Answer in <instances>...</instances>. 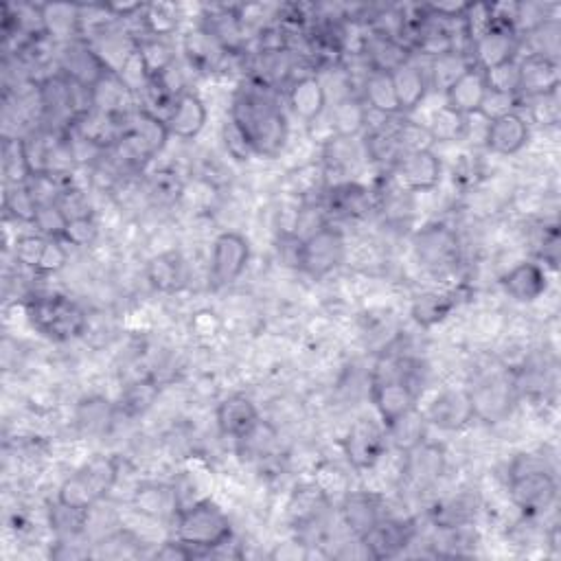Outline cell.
<instances>
[{
  "label": "cell",
  "instance_id": "1",
  "mask_svg": "<svg viewBox=\"0 0 561 561\" xmlns=\"http://www.w3.org/2000/svg\"><path fill=\"white\" fill-rule=\"evenodd\" d=\"M231 119L253 147L255 156L277 158L288 143V119L268 86L259 82L237 90L231 106Z\"/></svg>",
  "mask_w": 561,
  "mask_h": 561
},
{
  "label": "cell",
  "instance_id": "2",
  "mask_svg": "<svg viewBox=\"0 0 561 561\" xmlns=\"http://www.w3.org/2000/svg\"><path fill=\"white\" fill-rule=\"evenodd\" d=\"M176 540L187 544L196 557L213 555L231 542L233 529L226 513L211 498L196 500L187 507H180L174 518Z\"/></svg>",
  "mask_w": 561,
  "mask_h": 561
},
{
  "label": "cell",
  "instance_id": "3",
  "mask_svg": "<svg viewBox=\"0 0 561 561\" xmlns=\"http://www.w3.org/2000/svg\"><path fill=\"white\" fill-rule=\"evenodd\" d=\"M509 496L524 515H540L557 498L555 476L544 459L535 454H520L509 469Z\"/></svg>",
  "mask_w": 561,
  "mask_h": 561
},
{
  "label": "cell",
  "instance_id": "4",
  "mask_svg": "<svg viewBox=\"0 0 561 561\" xmlns=\"http://www.w3.org/2000/svg\"><path fill=\"white\" fill-rule=\"evenodd\" d=\"M27 318L42 336L55 342H68L86 331V314L64 294H38L25 303Z\"/></svg>",
  "mask_w": 561,
  "mask_h": 561
},
{
  "label": "cell",
  "instance_id": "5",
  "mask_svg": "<svg viewBox=\"0 0 561 561\" xmlns=\"http://www.w3.org/2000/svg\"><path fill=\"white\" fill-rule=\"evenodd\" d=\"M169 136L171 134L163 119L145 108H136L125 123L119 141L114 143V150H117V158L123 165L143 169L163 150Z\"/></svg>",
  "mask_w": 561,
  "mask_h": 561
},
{
  "label": "cell",
  "instance_id": "6",
  "mask_svg": "<svg viewBox=\"0 0 561 561\" xmlns=\"http://www.w3.org/2000/svg\"><path fill=\"white\" fill-rule=\"evenodd\" d=\"M345 237L340 231L329 226H320L303 239L301 246V270L309 272L312 277H325L334 272L345 261Z\"/></svg>",
  "mask_w": 561,
  "mask_h": 561
},
{
  "label": "cell",
  "instance_id": "7",
  "mask_svg": "<svg viewBox=\"0 0 561 561\" xmlns=\"http://www.w3.org/2000/svg\"><path fill=\"white\" fill-rule=\"evenodd\" d=\"M250 244L244 235L226 231L217 235L211 255V281L213 288H226L235 283L248 266Z\"/></svg>",
  "mask_w": 561,
  "mask_h": 561
},
{
  "label": "cell",
  "instance_id": "8",
  "mask_svg": "<svg viewBox=\"0 0 561 561\" xmlns=\"http://www.w3.org/2000/svg\"><path fill=\"white\" fill-rule=\"evenodd\" d=\"M342 448H345L347 461L360 472H366V469H373L382 461L386 450V434L375 421L360 419L351 426Z\"/></svg>",
  "mask_w": 561,
  "mask_h": 561
},
{
  "label": "cell",
  "instance_id": "9",
  "mask_svg": "<svg viewBox=\"0 0 561 561\" xmlns=\"http://www.w3.org/2000/svg\"><path fill=\"white\" fill-rule=\"evenodd\" d=\"M106 73H110V68L88 42L73 40L66 44L62 53V75H66L71 82L93 90L106 77Z\"/></svg>",
  "mask_w": 561,
  "mask_h": 561
},
{
  "label": "cell",
  "instance_id": "10",
  "mask_svg": "<svg viewBox=\"0 0 561 561\" xmlns=\"http://www.w3.org/2000/svg\"><path fill=\"white\" fill-rule=\"evenodd\" d=\"M415 250L423 266L434 270L452 268L459 261V239L448 226L434 224L423 228L415 237Z\"/></svg>",
  "mask_w": 561,
  "mask_h": 561
},
{
  "label": "cell",
  "instance_id": "11",
  "mask_svg": "<svg viewBox=\"0 0 561 561\" xmlns=\"http://www.w3.org/2000/svg\"><path fill=\"white\" fill-rule=\"evenodd\" d=\"M393 169L406 191H430L441 182V160L432 150L404 154Z\"/></svg>",
  "mask_w": 561,
  "mask_h": 561
},
{
  "label": "cell",
  "instance_id": "12",
  "mask_svg": "<svg viewBox=\"0 0 561 561\" xmlns=\"http://www.w3.org/2000/svg\"><path fill=\"white\" fill-rule=\"evenodd\" d=\"M412 533H415V529H412L410 522L382 518L369 533H364L360 540L366 548V553L373 559H388L404 551Z\"/></svg>",
  "mask_w": 561,
  "mask_h": 561
},
{
  "label": "cell",
  "instance_id": "13",
  "mask_svg": "<svg viewBox=\"0 0 561 561\" xmlns=\"http://www.w3.org/2000/svg\"><path fill=\"white\" fill-rule=\"evenodd\" d=\"M373 402L384 426H391L393 421L404 417L412 408H417V391L402 377H388V380L375 382Z\"/></svg>",
  "mask_w": 561,
  "mask_h": 561
},
{
  "label": "cell",
  "instance_id": "14",
  "mask_svg": "<svg viewBox=\"0 0 561 561\" xmlns=\"http://www.w3.org/2000/svg\"><path fill=\"white\" fill-rule=\"evenodd\" d=\"M529 134H531L529 123H526L522 114L511 112L505 114V117L487 123L485 145L494 154L513 156L529 143Z\"/></svg>",
  "mask_w": 561,
  "mask_h": 561
},
{
  "label": "cell",
  "instance_id": "15",
  "mask_svg": "<svg viewBox=\"0 0 561 561\" xmlns=\"http://www.w3.org/2000/svg\"><path fill=\"white\" fill-rule=\"evenodd\" d=\"M206 117H209V112H206L204 101L196 93H189L187 90V93L176 97L165 123L171 136H176V139L182 141H191L204 130Z\"/></svg>",
  "mask_w": 561,
  "mask_h": 561
},
{
  "label": "cell",
  "instance_id": "16",
  "mask_svg": "<svg viewBox=\"0 0 561 561\" xmlns=\"http://www.w3.org/2000/svg\"><path fill=\"white\" fill-rule=\"evenodd\" d=\"M476 417L472 393L467 391H445L430 404L426 421L443 430H461Z\"/></svg>",
  "mask_w": 561,
  "mask_h": 561
},
{
  "label": "cell",
  "instance_id": "17",
  "mask_svg": "<svg viewBox=\"0 0 561 561\" xmlns=\"http://www.w3.org/2000/svg\"><path fill=\"white\" fill-rule=\"evenodd\" d=\"M404 469L402 474L415 487H430L443 476L445 469V450L437 443H419L417 448L404 452Z\"/></svg>",
  "mask_w": 561,
  "mask_h": 561
},
{
  "label": "cell",
  "instance_id": "18",
  "mask_svg": "<svg viewBox=\"0 0 561 561\" xmlns=\"http://www.w3.org/2000/svg\"><path fill=\"white\" fill-rule=\"evenodd\" d=\"M518 47H520L518 33L509 27L494 25L472 47L474 66L480 68V71H487V68H491V66L515 60Z\"/></svg>",
  "mask_w": 561,
  "mask_h": 561
},
{
  "label": "cell",
  "instance_id": "19",
  "mask_svg": "<svg viewBox=\"0 0 561 561\" xmlns=\"http://www.w3.org/2000/svg\"><path fill=\"white\" fill-rule=\"evenodd\" d=\"M520 62V93L529 97H542L557 93L559 88V62L544 55H526Z\"/></svg>",
  "mask_w": 561,
  "mask_h": 561
},
{
  "label": "cell",
  "instance_id": "20",
  "mask_svg": "<svg viewBox=\"0 0 561 561\" xmlns=\"http://www.w3.org/2000/svg\"><path fill=\"white\" fill-rule=\"evenodd\" d=\"M132 505L152 520H174L180 511L178 489L165 483H141L134 489Z\"/></svg>",
  "mask_w": 561,
  "mask_h": 561
},
{
  "label": "cell",
  "instance_id": "21",
  "mask_svg": "<svg viewBox=\"0 0 561 561\" xmlns=\"http://www.w3.org/2000/svg\"><path fill=\"white\" fill-rule=\"evenodd\" d=\"M217 426L224 437L242 439L259 423V412L246 395H231L217 406Z\"/></svg>",
  "mask_w": 561,
  "mask_h": 561
},
{
  "label": "cell",
  "instance_id": "22",
  "mask_svg": "<svg viewBox=\"0 0 561 561\" xmlns=\"http://www.w3.org/2000/svg\"><path fill=\"white\" fill-rule=\"evenodd\" d=\"M502 288H505V292L515 301L533 303L546 292L548 279L542 266H537L533 261H522L505 274Z\"/></svg>",
  "mask_w": 561,
  "mask_h": 561
},
{
  "label": "cell",
  "instance_id": "23",
  "mask_svg": "<svg viewBox=\"0 0 561 561\" xmlns=\"http://www.w3.org/2000/svg\"><path fill=\"white\" fill-rule=\"evenodd\" d=\"M342 520L349 529L362 537L369 533L373 526L382 520L380 513V498L369 491H349V494L340 500Z\"/></svg>",
  "mask_w": 561,
  "mask_h": 561
},
{
  "label": "cell",
  "instance_id": "24",
  "mask_svg": "<svg viewBox=\"0 0 561 561\" xmlns=\"http://www.w3.org/2000/svg\"><path fill=\"white\" fill-rule=\"evenodd\" d=\"M364 55L366 64L373 73H393L399 66H404L410 55L408 47L402 40L382 36V33H373V36L364 38Z\"/></svg>",
  "mask_w": 561,
  "mask_h": 561
},
{
  "label": "cell",
  "instance_id": "25",
  "mask_svg": "<svg viewBox=\"0 0 561 561\" xmlns=\"http://www.w3.org/2000/svg\"><path fill=\"white\" fill-rule=\"evenodd\" d=\"M288 99L296 117L307 123H314L318 117H323L327 108V90L316 75H305L296 79L290 88Z\"/></svg>",
  "mask_w": 561,
  "mask_h": 561
},
{
  "label": "cell",
  "instance_id": "26",
  "mask_svg": "<svg viewBox=\"0 0 561 561\" xmlns=\"http://www.w3.org/2000/svg\"><path fill=\"white\" fill-rule=\"evenodd\" d=\"M185 55L189 64L200 73H213L222 66L228 51L222 47V42L217 40L211 31L204 27L191 31L185 38Z\"/></svg>",
  "mask_w": 561,
  "mask_h": 561
},
{
  "label": "cell",
  "instance_id": "27",
  "mask_svg": "<svg viewBox=\"0 0 561 561\" xmlns=\"http://www.w3.org/2000/svg\"><path fill=\"white\" fill-rule=\"evenodd\" d=\"M485 95H487V86L483 79V71L474 66L472 71L465 73L459 82H456L448 93H445V99H448L445 106H450L456 112L465 114V117H472V114L480 112Z\"/></svg>",
  "mask_w": 561,
  "mask_h": 561
},
{
  "label": "cell",
  "instance_id": "28",
  "mask_svg": "<svg viewBox=\"0 0 561 561\" xmlns=\"http://www.w3.org/2000/svg\"><path fill=\"white\" fill-rule=\"evenodd\" d=\"M147 277H150L152 285L160 292H180L189 279L187 261L182 259L180 253H174V250L163 253L150 261Z\"/></svg>",
  "mask_w": 561,
  "mask_h": 561
},
{
  "label": "cell",
  "instance_id": "29",
  "mask_svg": "<svg viewBox=\"0 0 561 561\" xmlns=\"http://www.w3.org/2000/svg\"><path fill=\"white\" fill-rule=\"evenodd\" d=\"M391 77H393L397 101H399V108H402V112L415 110L419 103L426 99L428 79L415 62L408 60L404 66H399L397 71H393Z\"/></svg>",
  "mask_w": 561,
  "mask_h": 561
},
{
  "label": "cell",
  "instance_id": "30",
  "mask_svg": "<svg viewBox=\"0 0 561 561\" xmlns=\"http://www.w3.org/2000/svg\"><path fill=\"white\" fill-rule=\"evenodd\" d=\"M206 31H211L213 36L222 42V47L231 53V51H239L244 47V18L237 14V11L228 9V7H220L211 11V16L206 18V22L202 25Z\"/></svg>",
  "mask_w": 561,
  "mask_h": 561
},
{
  "label": "cell",
  "instance_id": "31",
  "mask_svg": "<svg viewBox=\"0 0 561 561\" xmlns=\"http://www.w3.org/2000/svg\"><path fill=\"white\" fill-rule=\"evenodd\" d=\"M432 522L443 531H456L463 529L469 522L476 518V500L472 496H452L439 500L430 511Z\"/></svg>",
  "mask_w": 561,
  "mask_h": 561
},
{
  "label": "cell",
  "instance_id": "32",
  "mask_svg": "<svg viewBox=\"0 0 561 561\" xmlns=\"http://www.w3.org/2000/svg\"><path fill=\"white\" fill-rule=\"evenodd\" d=\"M364 106L380 112L384 117H395V114L402 112L395 93V84L391 73H373L369 71V77L364 82Z\"/></svg>",
  "mask_w": 561,
  "mask_h": 561
},
{
  "label": "cell",
  "instance_id": "33",
  "mask_svg": "<svg viewBox=\"0 0 561 561\" xmlns=\"http://www.w3.org/2000/svg\"><path fill=\"white\" fill-rule=\"evenodd\" d=\"M82 7L79 5H42L44 31L51 40L73 42L82 27Z\"/></svg>",
  "mask_w": 561,
  "mask_h": 561
},
{
  "label": "cell",
  "instance_id": "34",
  "mask_svg": "<svg viewBox=\"0 0 561 561\" xmlns=\"http://www.w3.org/2000/svg\"><path fill=\"white\" fill-rule=\"evenodd\" d=\"M329 121L334 136L353 139V136H358L366 128V123H369V108L358 99H340L334 110H331Z\"/></svg>",
  "mask_w": 561,
  "mask_h": 561
},
{
  "label": "cell",
  "instance_id": "35",
  "mask_svg": "<svg viewBox=\"0 0 561 561\" xmlns=\"http://www.w3.org/2000/svg\"><path fill=\"white\" fill-rule=\"evenodd\" d=\"M472 68V60H469V55L463 51H450L439 55L430 62V84L441 90V93H448L465 73L472 71Z\"/></svg>",
  "mask_w": 561,
  "mask_h": 561
},
{
  "label": "cell",
  "instance_id": "36",
  "mask_svg": "<svg viewBox=\"0 0 561 561\" xmlns=\"http://www.w3.org/2000/svg\"><path fill=\"white\" fill-rule=\"evenodd\" d=\"M327 507H329L327 496L314 483V485L296 487L288 511H290V518L294 520V524L307 526V524H314L320 518V513H323Z\"/></svg>",
  "mask_w": 561,
  "mask_h": 561
},
{
  "label": "cell",
  "instance_id": "37",
  "mask_svg": "<svg viewBox=\"0 0 561 561\" xmlns=\"http://www.w3.org/2000/svg\"><path fill=\"white\" fill-rule=\"evenodd\" d=\"M79 476L86 480L90 491H93L97 500L101 502L114 489V485H117L119 463L117 459H110V456H97V459L88 461L79 469Z\"/></svg>",
  "mask_w": 561,
  "mask_h": 561
},
{
  "label": "cell",
  "instance_id": "38",
  "mask_svg": "<svg viewBox=\"0 0 561 561\" xmlns=\"http://www.w3.org/2000/svg\"><path fill=\"white\" fill-rule=\"evenodd\" d=\"M386 434L391 437L397 450L410 452L419 443L426 441V417L417 408H412L404 417H399L391 426H386Z\"/></svg>",
  "mask_w": 561,
  "mask_h": 561
},
{
  "label": "cell",
  "instance_id": "39",
  "mask_svg": "<svg viewBox=\"0 0 561 561\" xmlns=\"http://www.w3.org/2000/svg\"><path fill=\"white\" fill-rule=\"evenodd\" d=\"M428 132L434 143H454L463 141L469 132L467 117L461 112H456L450 106H443L432 114L428 123Z\"/></svg>",
  "mask_w": 561,
  "mask_h": 561
},
{
  "label": "cell",
  "instance_id": "40",
  "mask_svg": "<svg viewBox=\"0 0 561 561\" xmlns=\"http://www.w3.org/2000/svg\"><path fill=\"white\" fill-rule=\"evenodd\" d=\"M454 309V299L450 294L443 292H426L417 296V301L412 303V318L417 320L421 327H434L443 323Z\"/></svg>",
  "mask_w": 561,
  "mask_h": 561
},
{
  "label": "cell",
  "instance_id": "41",
  "mask_svg": "<svg viewBox=\"0 0 561 561\" xmlns=\"http://www.w3.org/2000/svg\"><path fill=\"white\" fill-rule=\"evenodd\" d=\"M472 402H474V412L476 417H485V419H496L502 417L505 412L511 408V391L507 384L502 382H494L480 388L478 393H472Z\"/></svg>",
  "mask_w": 561,
  "mask_h": 561
},
{
  "label": "cell",
  "instance_id": "42",
  "mask_svg": "<svg viewBox=\"0 0 561 561\" xmlns=\"http://www.w3.org/2000/svg\"><path fill=\"white\" fill-rule=\"evenodd\" d=\"M329 211L345 217L362 215L364 211H369V193L364 187L353 185V182L338 185L329 193Z\"/></svg>",
  "mask_w": 561,
  "mask_h": 561
},
{
  "label": "cell",
  "instance_id": "43",
  "mask_svg": "<svg viewBox=\"0 0 561 561\" xmlns=\"http://www.w3.org/2000/svg\"><path fill=\"white\" fill-rule=\"evenodd\" d=\"M110 421H112V406L108 399H103V397L84 399V402L77 408L79 428L88 434L106 432Z\"/></svg>",
  "mask_w": 561,
  "mask_h": 561
},
{
  "label": "cell",
  "instance_id": "44",
  "mask_svg": "<svg viewBox=\"0 0 561 561\" xmlns=\"http://www.w3.org/2000/svg\"><path fill=\"white\" fill-rule=\"evenodd\" d=\"M483 79L489 93L518 95L520 93V62L518 57L483 71Z\"/></svg>",
  "mask_w": 561,
  "mask_h": 561
},
{
  "label": "cell",
  "instance_id": "45",
  "mask_svg": "<svg viewBox=\"0 0 561 561\" xmlns=\"http://www.w3.org/2000/svg\"><path fill=\"white\" fill-rule=\"evenodd\" d=\"M136 53L141 55L145 71L150 77L163 75L167 68L176 62L174 51H171L169 44L160 38H147L141 44H136Z\"/></svg>",
  "mask_w": 561,
  "mask_h": 561
},
{
  "label": "cell",
  "instance_id": "46",
  "mask_svg": "<svg viewBox=\"0 0 561 561\" xmlns=\"http://www.w3.org/2000/svg\"><path fill=\"white\" fill-rule=\"evenodd\" d=\"M40 204L33 198V193L29 191L27 185H7L5 189V211L16 217L20 222H36Z\"/></svg>",
  "mask_w": 561,
  "mask_h": 561
},
{
  "label": "cell",
  "instance_id": "47",
  "mask_svg": "<svg viewBox=\"0 0 561 561\" xmlns=\"http://www.w3.org/2000/svg\"><path fill=\"white\" fill-rule=\"evenodd\" d=\"M158 397V386L152 380H141L125 388L121 395V410L128 417H139L145 410H150Z\"/></svg>",
  "mask_w": 561,
  "mask_h": 561
},
{
  "label": "cell",
  "instance_id": "48",
  "mask_svg": "<svg viewBox=\"0 0 561 561\" xmlns=\"http://www.w3.org/2000/svg\"><path fill=\"white\" fill-rule=\"evenodd\" d=\"M463 29L469 44H474L494 27V14H491V3H467L463 14Z\"/></svg>",
  "mask_w": 561,
  "mask_h": 561
},
{
  "label": "cell",
  "instance_id": "49",
  "mask_svg": "<svg viewBox=\"0 0 561 561\" xmlns=\"http://www.w3.org/2000/svg\"><path fill=\"white\" fill-rule=\"evenodd\" d=\"M529 40L533 44L531 55H544L557 60L559 55V22L555 18L544 20L542 25H537L529 31Z\"/></svg>",
  "mask_w": 561,
  "mask_h": 561
},
{
  "label": "cell",
  "instance_id": "50",
  "mask_svg": "<svg viewBox=\"0 0 561 561\" xmlns=\"http://www.w3.org/2000/svg\"><path fill=\"white\" fill-rule=\"evenodd\" d=\"M393 132H395L399 150H402V156L410 154V152L430 150V145L434 143L428 128H421L419 123H412V121H402L397 128H393Z\"/></svg>",
  "mask_w": 561,
  "mask_h": 561
},
{
  "label": "cell",
  "instance_id": "51",
  "mask_svg": "<svg viewBox=\"0 0 561 561\" xmlns=\"http://www.w3.org/2000/svg\"><path fill=\"white\" fill-rule=\"evenodd\" d=\"M36 224L40 228V233L49 239H62L64 231H66V224H68V217L60 211V206L57 204H42L38 209L36 215Z\"/></svg>",
  "mask_w": 561,
  "mask_h": 561
},
{
  "label": "cell",
  "instance_id": "52",
  "mask_svg": "<svg viewBox=\"0 0 561 561\" xmlns=\"http://www.w3.org/2000/svg\"><path fill=\"white\" fill-rule=\"evenodd\" d=\"M97 235H99V228H97V222L93 220V215L77 217V220H68L62 242L84 248V246L93 244Z\"/></svg>",
  "mask_w": 561,
  "mask_h": 561
},
{
  "label": "cell",
  "instance_id": "53",
  "mask_svg": "<svg viewBox=\"0 0 561 561\" xmlns=\"http://www.w3.org/2000/svg\"><path fill=\"white\" fill-rule=\"evenodd\" d=\"M47 242H49V239H44L40 235H22V237H18L16 248H14L16 261L20 263V266L31 268L33 272H36L38 263L42 259L44 248H47Z\"/></svg>",
  "mask_w": 561,
  "mask_h": 561
},
{
  "label": "cell",
  "instance_id": "54",
  "mask_svg": "<svg viewBox=\"0 0 561 561\" xmlns=\"http://www.w3.org/2000/svg\"><path fill=\"white\" fill-rule=\"evenodd\" d=\"M145 27L152 33L154 38L169 36L171 31H176L178 18L174 14H169V9L163 5H152L145 7Z\"/></svg>",
  "mask_w": 561,
  "mask_h": 561
},
{
  "label": "cell",
  "instance_id": "55",
  "mask_svg": "<svg viewBox=\"0 0 561 561\" xmlns=\"http://www.w3.org/2000/svg\"><path fill=\"white\" fill-rule=\"evenodd\" d=\"M222 139L226 145V152L231 154L237 160H248L250 156H255L253 147H250L248 139L242 134V130L237 128L233 119H228L224 123V130H222Z\"/></svg>",
  "mask_w": 561,
  "mask_h": 561
},
{
  "label": "cell",
  "instance_id": "56",
  "mask_svg": "<svg viewBox=\"0 0 561 561\" xmlns=\"http://www.w3.org/2000/svg\"><path fill=\"white\" fill-rule=\"evenodd\" d=\"M55 204L60 206V211L68 217V220H77V217H88L90 215L86 193L75 189V187L64 189Z\"/></svg>",
  "mask_w": 561,
  "mask_h": 561
},
{
  "label": "cell",
  "instance_id": "57",
  "mask_svg": "<svg viewBox=\"0 0 561 561\" xmlns=\"http://www.w3.org/2000/svg\"><path fill=\"white\" fill-rule=\"evenodd\" d=\"M66 261H68V253H66L62 239H49L47 248H44L42 259H40L38 268H36V274L60 272L66 266Z\"/></svg>",
  "mask_w": 561,
  "mask_h": 561
},
{
  "label": "cell",
  "instance_id": "58",
  "mask_svg": "<svg viewBox=\"0 0 561 561\" xmlns=\"http://www.w3.org/2000/svg\"><path fill=\"white\" fill-rule=\"evenodd\" d=\"M511 112H515V95H500V93H489L487 90L478 114L480 117H485L487 121H494Z\"/></svg>",
  "mask_w": 561,
  "mask_h": 561
},
{
  "label": "cell",
  "instance_id": "59",
  "mask_svg": "<svg viewBox=\"0 0 561 561\" xmlns=\"http://www.w3.org/2000/svg\"><path fill=\"white\" fill-rule=\"evenodd\" d=\"M222 329V320L217 318L211 309H202V312L193 314L191 318V334L198 338H215Z\"/></svg>",
  "mask_w": 561,
  "mask_h": 561
},
{
  "label": "cell",
  "instance_id": "60",
  "mask_svg": "<svg viewBox=\"0 0 561 561\" xmlns=\"http://www.w3.org/2000/svg\"><path fill=\"white\" fill-rule=\"evenodd\" d=\"M537 101V106H533V117L537 123L551 125L557 123L559 119V108H557V93L533 97Z\"/></svg>",
  "mask_w": 561,
  "mask_h": 561
},
{
  "label": "cell",
  "instance_id": "61",
  "mask_svg": "<svg viewBox=\"0 0 561 561\" xmlns=\"http://www.w3.org/2000/svg\"><path fill=\"white\" fill-rule=\"evenodd\" d=\"M193 557H196V553H193L187 544H182L178 540L165 542L156 551V559H169V561H176L178 559V561H185V559H193Z\"/></svg>",
  "mask_w": 561,
  "mask_h": 561
},
{
  "label": "cell",
  "instance_id": "62",
  "mask_svg": "<svg viewBox=\"0 0 561 561\" xmlns=\"http://www.w3.org/2000/svg\"><path fill=\"white\" fill-rule=\"evenodd\" d=\"M270 557L272 559H305L307 557V544H301V542L279 544L277 551H274Z\"/></svg>",
  "mask_w": 561,
  "mask_h": 561
}]
</instances>
